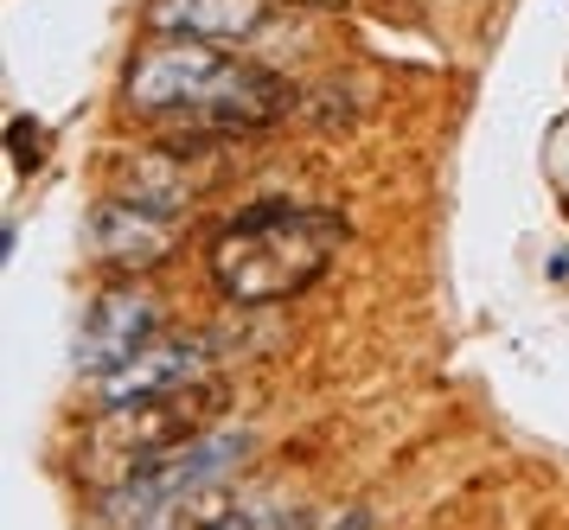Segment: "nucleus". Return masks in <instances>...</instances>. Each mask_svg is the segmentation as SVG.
<instances>
[{
    "mask_svg": "<svg viewBox=\"0 0 569 530\" xmlns=\"http://www.w3.org/2000/svg\"><path fill=\"white\" fill-rule=\"evenodd\" d=\"M224 403H231V390L211 378V383H192V390H173V397H148V403L90 409L78 429V448H71V473L83 486H97V492H116L134 473H148L154 460H167L173 448L211 434Z\"/></svg>",
    "mask_w": 569,
    "mask_h": 530,
    "instance_id": "3",
    "label": "nucleus"
},
{
    "mask_svg": "<svg viewBox=\"0 0 569 530\" xmlns=\"http://www.w3.org/2000/svg\"><path fill=\"white\" fill-rule=\"evenodd\" d=\"M339 250H346V218H339L333 204L269 199V204L237 211L231 224L211 237L206 269L224 301L282 307L327 276V262Z\"/></svg>",
    "mask_w": 569,
    "mask_h": 530,
    "instance_id": "2",
    "label": "nucleus"
},
{
    "mask_svg": "<svg viewBox=\"0 0 569 530\" xmlns=\"http://www.w3.org/2000/svg\"><path fill=\"white\" fill-rule=\"evenodd\" d=\"M327 530H371V518H365V511H346V518H333Z\"/></svg>",
    "mask_w": 569,
    "mask_h": 530,
    "instance_id": "12",
    "label": "nucleus"
},
{
    "mask_svg": "<svg viewBox=\"0 0 569 530\" xmlns=\"http://www.w3.org/2000/svg\"><path fill=\"white\" fill-rule=\"evenodd\" d=\"M160 332H167L160 294H148L141 281H116V288H103V294L90 301V313H83L71 364H78V378L97 390V383H109L116 371H129Z\"/></svg>",
    "mask_w": 569,
    "mask_h": 530,
    "instance_id": "6",
    "label": "nucleus"
},
{
    "mask_svg": "<svg viewBox=\"0 0 569 530\" xmlns=\"http://www.w3.org/2000/svg\"><path fill=\"white\" fill-rule=\"evenodd\" d=\"M211 364H218V332H160L129 371H116L109 383L90 390V409H122V403H148V397L211 383Z\"/></svg>",
    "mask_w": 569,
    "mask_h": 530,
    "instance_id": "7",
    "label": "nucleus"
},
{
    "mask_svg": "<svg viewBox=\"0 0 569 530\" xmlns=\"http://www.w3.org/2000/svg\"><path fill=\"white\" fill-rule=\"evenodd\" d=\"M122 97L134 116L173 134H250L295 109V90L276 64L206 39H148L129 58Z\"/></svg>",
    "mask_w": 569,
    "mask_h": 530,
    "instance_id": "1",
    "label": "nucleus"
},
{
    "mask_svg": "<svg viewBox=\"0 0 569 530\" xmlns=\"http://www.w3.org/2000/svg\"><path fill=\"white\" fill-rule=\"evenodd\" d=\"M250 448H257L250 429H211V434H199V441L173 448V454L154 460L148 473H134L129 486L103 492L109 530H148V524H160L167 511H180L186 499H199L211 486H231V473L250 460Z\"/></svg>",
    "mask_w": 569,
    "mask_h": 530,
    "instance_id": "4",
    "label": "nucleus"
},
{
    "mask_svg": "<svg viewBox=\"0 0 569 530\" xmlns=\"http://www.w3.org/2000/svg\"><path fill=\"white\" fill-rule=\"evenodd\" d=\"M276 26V0H148L154 39H206V46H257Z\"/></svg>",
    "mask_w": 569,
    "mask_h": 530,
    "instance_id": "8",
    "label": "nucleus"
},
{
    "mask_svg": "<svg viewBox=\"0 0 569 530\" xmlns=\"http://www.w3.org/2000/svg\"><path fill=\"white\" fill-rule=\"evenodd\" d=\"M180 237H186L180 224H160V218H148V211H129V204H116V199H103L97 211H90V250H97V262L122 269V276L167 262Z\"/></svg>",
    "mask_w": 569,
    "mask_h": 530,
    "instance_id": "9",
    "label": "nucleus"
},
{
    "mask_svg": "<svg viewBox=\"0 0 569 530\" xmlns=\"http://www.w3.org/2000/svg\"><path fill=\"white\" fill-rule=\"evenodd\" d=\"M224 141H231V134H167V141L129 153V160L116 167L103 199L186 230L192 204L206 199L211 186H218V173H224Z\"/></svg>",
    "mask_w": 569,
    "mask_h": 530,
    "instance_id": "5",
    "label": "nucleus"
},
{
    "mask_svg": "<svg viewBox=\"0 0 569 530\" xmlns=\"http://www.w3.org/2000/svg\"><path fill=\"white\" fill-rule=\"evenodd\" d=\"M148 530H308V518L301 506H262V499H243L237 486H211Z\"/></svg>",
    "mask_w": 569,
    "mask_h": 530,
    "instance_id": "10",
    "label": "nucleus"
},
{
    "mask_svg": "<svg viewBox=\"0 0 569 530\" xmlns=\"http://www.w3.org/2000/svg\"><path fill=\"white\" fill-rule=\"evenodd\" d=\"M7 148H13V167L32 173V167L46 160V128L32 122V116H13V122H7Z\"/></svg>",
    "mask_w": 569,
    "mask_h": 530,
    "instance_id": "11",
    "label": "nucleus"
}]
</instances>
